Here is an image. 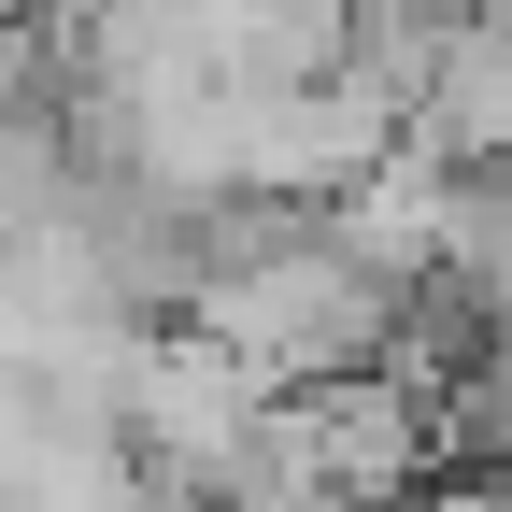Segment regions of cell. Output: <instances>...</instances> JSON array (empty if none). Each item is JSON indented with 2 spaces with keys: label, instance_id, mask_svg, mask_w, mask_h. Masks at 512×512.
I'll return each instance as SVG.
<instances>
[]
</instances>
